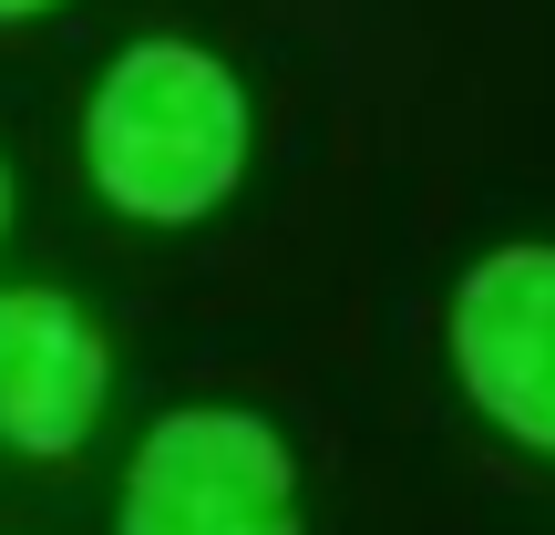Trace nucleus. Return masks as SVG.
I'll return each mask as SVG.
<instances>
[{
    "mask_svg": "<svg viewBox=\"0 0 555 535\" xmlns=\"http://www.w3.org/2000/svg\"><path fill=\"white\" fill-rule=\"evenodd\" d=\"M82 165L134 227H196L247 176V82L196 41H134L82 103Z\"/></svg>",
    "mask_w": 555,
    "mask_h": 535,
    "instance_id": "obj_1",
    "label": "nucleus"
},
{
    "mask_svg": "<svg viewBox=\"0 0 555 535\" xmlns=\"http://www.w3.org/2000/svg\"><path fill=\"white\" fill-rule=\"evenodd\" d=\"M114 535H298V463L268 412L185 402L124 463Z\"/></svg>",
    "mask_w": 555,
    "mask_h": 535,
    "instance_id": "obj_2",
    "label": "nucleus"
},
{
    "mask_svg": "<svg viewBox=\"0 0 555 535\" xmlns=\"http://www.w3.org/2000/svg\"><path fill=\"white\" fill-rule=\"evenodd\" d=\"M453 381L504 443L555 454V247H494L463 268Z\"/></svg>",
    "mask_w": 555,
    "mask_h": 535,
    "instance_id": "obj_3",
    "label": "nucleus"
},
{
    "mask_svg": "<svg viewBox=\"0 0 555 535\" xmlns=\"http://www.w3.org/2000/svg\"><path fill=\"white\" fill-rule=\"evenodd\" d=\"M114 402V351L62 289H0V443L21 463H73Z\"/></svg>",
    "mask_w": 555,
    "mask_h": 535,
    "instance_id": "obj_4",
    "label": "nucleus"
},
{
    "mask_svg": "<svg viewBox=\"0 0 555 535\" xmlns=\"http://www.w3.org/2000/svg\"><path fill=\"white\" fill-rule=\"evenodd\" d=\"M41 11H62V0H0V21H41Z\"/></svg>",
    "mask_w": 555,
    "mask_h": 535,
    "instance_id": "obj_5",
    "label": "nucleus"
},
{
    "mask_svg": "<svg viewBox=\"0 0 555 535\" xmlns=\"http://www.w3.org/2000/svg\"><path fill=\"white\" fill-rule=\"evenodd\" d=\"M0 227H11V165H0Z\"/></svg>",
    "mask_w": 555,
    "mask_h": 535,
    "instance_id": "obj_6",
    "label": "nucleus"
}]
</instances>
